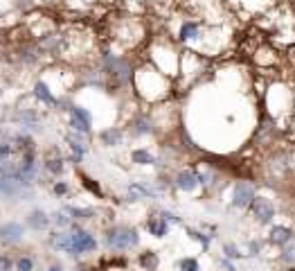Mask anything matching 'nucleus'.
Here are the masks:
<instances>
[{
	"label": "nucleus",
	"instance_id": "obj_1",
	"mask_svg": "<svg viewBox=\"0 0 295 271\" xmlns=\"http://www.w3.org/2000/svg\"><path fill=\"white\" fill-rule=\"evenodd\" d=\"M140 242V235L131 226H113L106 233V244L110 249H131Z\"/></svg>",
	"mask_w": 295,
	"mask_h": 271
},
{
	"label": "nucleus",
	"instance_id": "obj_2",
	"mask_svg": "<svg viewBox=\"0 0 295 271\" xmlns=\"http://www.w3.org/2000/svg\"><path fill=\"white\" fill-rule=\"evenodd\" d=\"M106 72L115 79V84H126V82H131L129 61L120 59V57H106Z\"/></svg>",
	"mask_w": 295,
	"mask_h": 271
},
{
	"label": "nucleus",
	"instance_id": "obj_3",
	"mask_svg": "<svg viewBox=\"0 0 295 271\" xmlns=\"http://www.w3.org/2000/svg\"><path fill=\"white\" fill-rule=\"evenodd\" d=\"M70 239H72V255L88 253V251H95V249H97V239H95V235H91V233L83 231V228H75V231L70 233Z\"/></svg>",
	"mask_w": 295,
	"mask_h": 271
},
{
	"label": "nucleus",
	"instance_id": "obj_4",
	"mask_svg": "<svg viewBox=\"0 0 295 271\" xmlns=\"http://www.w3.org/2000/svg\"><path fill=\"white\" fill-rule=\"evenodd\" d=\"M252 208V215H255V220L259 224H268L275 217V206H273L271 199H266V197H255L250 203Z\"/></svg>",
	"mask_w": 295,
	"mask_h": 271
},
{
	"label": "nucleus",
	"instance_id": "obj_5",
	"mask_svg": "<svg viewBox=\"0 0 295 271\" xmlns=\"http://www.w3.org/2000/svg\"><path fill=\"white\" fill-rule=\"evenodd\" d=\"M91 124H93V118L83 106H72L70 109V127L75 129L77 133H88L91 131Z\"/></svg>",
	"mask_w": 295,
	"mask_h": 271
},
{
	"label": "nucleus",
	"instance_id": "obj_6",
	"mask_svg": "<svg viewBox=\"0 0 295 271\" xmlns=\"http://www.w3.org/2000/svg\"><path fill=\"white\" fill-rule=\"evenodd\" d=\"M23 239V226L18 222H7L0 226V242L3 244H18Z\"/></svg>",
	"mask_w": 295,
	"mask_h": 271
},
{
	"label": "nucleus",
	"instance_id": "obj_7",
	"mask_svg": "<svg viewBox=\"0 0 295 271\" xmlns=\"http://www.w3.org/2000/svg\"><path fill=\"white\" fill-rule=\"evenodd\" d=\"M252 199H255V187H252L250 183H244V181H239V183L234 185V199L232 203L237 208H246L250 206Z\"/></svg>",
	"mask_w": 295,
	"mask_h": 271
},
{
	"label": "nucleus",
	"instance_id": "obj_8",
	"mask_svg": "<svg viewBox=\"0 0 295 271\" xmlns=\"http://www.w3.org/2000/svg\"><path fill=\"white\" fill-rule=\"evenodd\" d=\"M198 185V174H194L192 170H183L176 174V187L183 192H192Z\"/></svg>",
	"mask_w": 295,
	"mask_h": 271
},
{
	"label": "nucleus",
	"instance_id": "obj_9",
	"mask_svg": "<svg viewBox=\"0 0 295 271\" xmlns=\"http://www.w3.org/2000/svg\"><path fill=\"white\" fill-rule=\"evenodd\" d=\"M50 247L56 249V251H66V253L72 255V239H70V233H61V231L52 233V235H50Z\"/></svg>",
	"mask_w": 295,
	"mask_h": 271
},
{
	"label": "nucleus",
	"instance_id": "obj_10",
	"mask_svg": "<svg viewBox=\"0 0 295 271\" xmlns=\"http://www.w3.org/2000/svg\"><path fill=\"white\" fill-rule=\"evenodd\" d=\"M43 165H45V170L50 172L52 176H59L61 172H63V156L56 152V149H52V152L45 156V163Z\"/></svg>",
	"mask_w": 295,
	"mask_h": 271
},
{
	"label": "nucleus",
	"instance_id": "obj_11",
	"mask_svg": "<svg viewBox=\"0 0 295 271\" xmlns=\"http://www.w3.org/2000/svg\"><path fill=\"white\" fill-rule=\"evenodd\" d=\"M146 228L154 237H165L167 235V220L162 215H154L146 220Z\"/></svg>",
	"mask_w": 295,
	"mask_h": 271
},
{
	"label": "nucleus",
	"instance_id": "obj_12",
	"mask_svg": "<svg viewBox=\"0 0 295 271\" xmlns=\"http://www.w3.org/2000/svg\"><path fill=\"white\" fill-rule=\"evenodd\" d=\"M27 226L32 231H43V228L50 226V217L43 210H32L27 215Z\"/></svg>",
	"mask_w": 295,
	"mask_h": 271
},
{
	"label": "nucleus",
	"instance_id": "obj_13",
	"mask_svg": "<svg viewBox=\"0 0 295 271\" xmlns=\"http://www.w3.org/2000/svg\"><path fill=\"white\" fill-rule=\"evenodd\" d=\"M293 239V231L286 226H273L271 228V242L282 247V244H288Z\"/></svg>",
	"mask_w": 295,
	"mask_h": 271
},
{
	"label": "nucleus",
	"instance_id": "obj_14",
	"mask_svg": "<svg viewBox=\"0 0 295 271\" xmlns=\"http://www.w3.org/2000/svg\"><path fill=\"white\" fill-rule=\"evenodd\" d=\"M34 95H36V100H41L43 104H56V97L50 93V88H47L45 82H36V84H34Z\"/></svg>",
	"mask_w": 295,
	"mask_h": 271
},
{
	"label": "nucleus",
	"instance_id": "obj_15",
	"mask_svg": "<svg viewBox=\"0 0 295 271\" xmlns=\"http://www.w3.org/2000/svg\"><path fill=\"white\" fill-rule=\"evenodd\" d=\"M198 32H201V23H196V20H185L181 28V41H192L196 39Z\"/></svg>",
	"mask_w": 295,
	"mask_h": 271
},
{
	"label": "nucleus",
	"instance_id": "obj_16",
	"mask_svg": "<svg viewBox=\"0 0 295 271\" xmlns=\"http://www.w3.org/2000/svg\"><path fill=\"white\" fill-rule=\"evenodd\" d=\"M66 140H68V145H70V149L75 152V160L79 163V160H81V156H83V152H86V143H83L79 136H68Z\"/></svg>",
	"mask_w": 295,
	"mask_h": 271
},
{
	"label": "nucleus",
	"instance_id": "obj_17",
	"mask_svg": "<svg viewBox=\"0 0 295 271\" xmlns=\"http://www.w3.org/2000/svg\"><path fill=\"white\" fill-rule=\"evenodd\" d=\"M131 158H133V163H138V165H154L156 163L154 154H149V149H133Z\"/></svg>",
	"mask_w": 295,
	"mask_h": 271
},
{
	"label": "nucleus",
	"instance_id": "obj_18",
	"mask_svg": "<svg viewBox=\"0 0 295 271\" xmlns=\"http://www.w3.org/2000/svg\"><path fill=\"white\" fill-rule=\"evenodd\" d=\"M102 143L108 145V147L120 145V143H122V131H120V129H106V131L102 133Z\"/></svg>",
	"mask_w": 295,
	"mask_h": 271
},
{
	"label": "nucleus",
	"instance_id": "obj_19",
	"mask_svg": "<svg viewBox=\"0 0 295 271\" xmlns=\"http://www.w3.org/2000/svg\"><path fill=\"white\" fill-rule=\"evenodd\" d=\"M66 210L70 212V215L75 217V220H91V217L95 215V212H93V210H88V208H75V206H68Z\"/></svg>",
	"mask_w": 295,
	"mask_h": 271
},
{
	"label": "nucleus",
	"instance_id": "obj_20",
	"mask_svg": "<svg viewBox=\"0 0 295 271\" xmlns=\"http://www.w3.org/2000/svg\"><path fill=\"white\" fill-rule=\"evenodd\" d=\"M140 262H142V267H144V269L154 271V269H156V264H158V255H156L154 251H146V253L140 258Z\"/></svg>",
	"mask_w": 295,
	"mask_h": 271
},
{
	"label": "nucleus",
	"instance_id": "obj_21",
	"mask_svg": "<svg viewBox=\"0 0 295 271\" xmlns=\"http://www.w3.org/2000/svg\"><path fill=\"white\" fill-rule=\"evenodd\" d=\"M151 131V122L146 118H138L135 120V129H133V133H138V136H142V133H149Z\"/></svg>",
	"mask_w": 295,
	"mask_h": 271
},
{
	"label": "nucleus",
	"instance_id": "obj_22",
	"mask_svg": "<svg viewBox=\"0 0 295 271\" xmlns=\"http://www.w3.org/2000/svg\"><path fill=\"white\" fill-rule=\"evenodd\" d=\"M16 267H18V271H32V269H34V262H32V258L23 255V258L16 262Z\"/></svg>",
	"mask_w": 295,
	"mask_h": 271
},
{
	"label": "nucleus",
	"instance_id": "obj_23",
	"mask_svg": "<svg viewBox=\"0 0 295 271\" xmlns=\"http://www.w3.org/2000/svg\"><path fill=\"white\" fill-rule=\"evenodd\" d=\"M181 271H198V262L194 258H185L181 262Z\"/></svg>",
	"mask_w": 295,
	"mask_h": 271
},
{
	"label": "nucleus",
	"instance_id": "obj_24",
	"mask_svg": "<svg viewBox=\"0 0 295 271\" xmlns=\"http://www.w3.org/2000/svg\"><path fill=\"white\" fill-rule=\"evenodd\" d=\"M50 222H54L56 226H68V224H70V220H68L66 215H63V212H54V215H52V220Z\"/></svg>",
	"mask_w": 295,
	"mask_h": 271
},
{
	"label": "nucleus",
	"instance_id": "obj_25",
	"mask_svg": "<svg viewBox=\"0 0 295 271\" xmlns=\"http://www.w3.org/2000/svg\"><path fill=\"white\" fill-rule=\"evenodd\" d=\"M12 267H14L12 258L9 255H0V271H12Z\"/></svg>",
	"mask_w": 295,
	"mask_h": 271
},
{
	"label": "nucleus",
	"instance_id": "obj_26",
	"mask_svg": "<svg viewBox=\"0 0 295 271\" xmlns=\"http://www.w3.org/2000/svg\"><path fill=\"white\" fill-rule=\"evenodd\" d=\"M83 185H86L91 192H95L97 197H102V190H99V185L95 183V181H91V179H86V176H83Z\"/></svg>",
	"mask_w": 295,
	"mask_h": 271
},
{
	"label": "nucleus",
	"instance_id": "obj_27",
	"mask_svg": "<svg viewBox=\"0 0 295 271\" xmlns=\"http://www.w3.org/2000/svg\"><path fill=\"white\" fill-rule=\"evenodd\" d=\"M282 258L286 260V262H295V244H293V247H288L286 251L282 253Z\"/></svg>",
	"mask_w": 295,
	"mask_h": 271
},
{
	"label": "nucleus",
	"instance_id": "obj_28",
	"mask_svg": "<svg viewBox=\"0 0 295 271\" xmlns=\"http://www.w3.org/2000/svg\"><path fill=\"white\" fill-rule=\"evenodd\" d=\"M225 253H228L230 258H239V251H237V247H232V244H228V247H225Z\"/></svg>",
	"mask_w": 295,
	"mask_h": 271
},
{
	"label": "nucleus",
	"instance_id": "obj_29",
	"mask_svg": "<svg viewBox=\"0 0 295 271\" xmlns=\"http://www.w3.org/2000/svg\"><path fill=\"white\" fill-rule=\"evenodd\" d=\"M54 192H56V195H66V192H68V185H66V183H54Z\"/></svg>",
	"mask_w": 295,
	"mask_h": 271
},
{
	"label": "nucleus",
	"instance_id": "obj_30",
	"mask_svg": "<svg viewBox=\"0 0 295 271\" xmlns=\"http://www.w3.org/2000/svg\"><path fill=\"white\" fill-rule=\"evenodd\" d=\"M50 271H63V269L59 267V264H54V267H50Z\"/></svg>",
	"mask_w": 295,
	"mask_h": 271
},
{
	"label": "nucleus",
	"instance_id": "obj_31",
	"mask_svg": "<svg viewBox=\"0 0 295 271\" xmlns=\"http://www.w3.org/2000/svg\"><path fill=\"white\" fill-rule=\"evenodd\" d=\"M18 3H20V5H29L32 0H18Z\"/></svg>",
	"mask_w": 295,
	"mask_h": 271
}]
</instances>
